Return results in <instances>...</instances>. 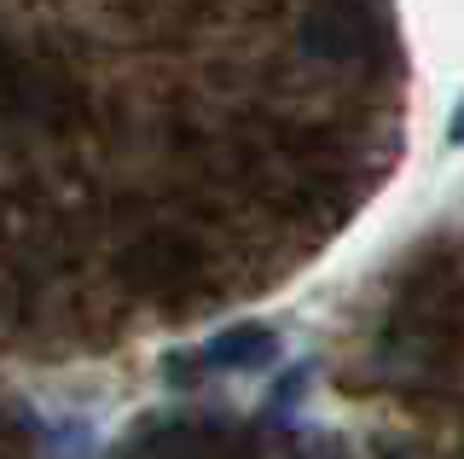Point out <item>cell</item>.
I'll return each instance as SVG.
<instances>
[{
    "label": "cell",
    "instance_id": "6da1fadb",
    "mask_svg": "<svg viewBox=\"0 0 464 459\" xmlns=\"http://www.w3.org/2000/svg\"><path fill=\"white\" fill-rule=\"evenodd\" d=\"M261 355H273V332H232L221 343H209V355H203V361L244 366V361H261Z\"/></svg>",
    "mask_w": 464,
    "mask_h": 459
},
{
    "label": "cell",
    "instance_id": "7a4b0ae2",
    "mask_svg": "<svg viewBox=\"0 0 464 459\" xmlns=\"http://www.w3.org/2000/svg\"><path fill=\"white\" fill-rule=\"evenodd\" d=\"M447 140H453V146H464V111H453V122H447Z\"/></svg>",
    "mask_w": 464,
    "mask_h": 459
}]
</instances>
